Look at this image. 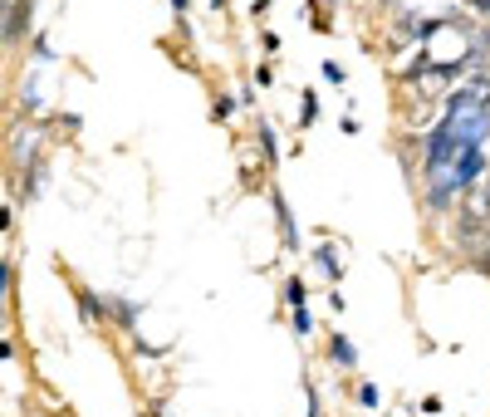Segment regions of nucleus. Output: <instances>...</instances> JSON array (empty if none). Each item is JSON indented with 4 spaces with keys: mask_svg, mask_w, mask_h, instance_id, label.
<instances>
[{
    "mask_svg": "<svg viewBox=\"0 0 490 417\" xmlns=\"http://www.w3.org/2000/svg\"><path fill=\"white\" fill-rule=\"evenodd\" d=\"M485 133H490V113L480 108L476 94L451 99L446 123L432 133V153H426V172H432V201L441 206L446 197H456L466 182H476L485 167Z\"/></svg>",
    "mask_w": 490,
    "mask_h": 417,
    "instance_id": "obj_1",
    "label": "nucleus"
},
{
    "mask_svg": "<svg viewBox=\"0 0 490 417\" xmlns=\"http://www.w3.org/2000/svg\"><path fill=\"white\" fill-rule=\"evenodd\" d=\"M333 359H339V364H344V368H348V364H353V359H358V353H353V344H348V339H344V334H333Z\"/></svg>",
    "mask_w": 490,
    "mask_h": 417,
    "instance_id": "obj_2",
    "label": "nucleus"
},
{
    "mask_svg": "<svg viewBox=\"0 0 490 417\" xmlns=\"http://www.w3.org/2000/svg\"><path fill=\"white\" fill-rule=\"evenodd\" d=\"M319 260H324L328 280H339V255H333V246H319Z\"/></svg>",
    "mask_w": 490,
    "mask_h": 417,
    "instance_id": "obj_3",
    "label": "nucleus"
},
{
    "mask_svg": "<svg viewBox=\"0 0 490 417\" xmlns=\"http://www.w3.org/2000/svg\"><path fill=\"white\" fill-rule=\"evenodd\" d=\"M358 403H363V407H378V403H383L378 383H363V388H358Z\"/></svg>",
    "mask_w": 490,
    "mask_h": 417,
    "instance_id": "obj_4",
    "label": "nucleus"
},
{
    "mask_svg": "<svg viewBox=\"0 0 490 417\" xmlns=\"http://www.w3.org/2000/svg\"><path fill=\"white\" fill-rule=\"evenodd\" d=\"M314 118H319V99L304 94V118H299V123H314Z\"/></svg>",
    "mask_w": 490,
    "mask_h": 417,
    "instance_id": "obj_5",
    "label": "nucleus"
},
{
    "mask_svg": "<svg viewBox=\"0 0 490 417\" xmlns=\"http://www.w3.org/2000/svg\"><path fill=\"white\" fill-rule=\"evenodd\" d=\"M324 79H328V84H344V64H333V59H328V64H324Z\"/></svg>",
    "mask_w": 490,
    "mask_h": 417,
    "instance_id": "obj_6",
    "label": "nucleus"
},
{
    "mask_svg": "<svg viewBox=\"0 0 490 417\" xmlns=\"http://www.w3.org/2000/svg\"><path fill=\"white\" fill-rule=\"evenodd\" d=\"M187 5H192V0H172V10H177V15H181V10H187Z\"/></svg>",
    "mask_w": 490,
    "mask_h": 417,
    "instance_id": "obj_7",
    "label": "nucleus"
},
{
    "mask_svg": "<svg viewBox=\"0 0 490 417\" xmlns=\"http://www.w3.org/2000/svg\"><path fill=\"white\" fill-rule=\"evenodd\" d=\"M211 5H216V10H221V5H226V0H211Z\"/></svg>",
    "mask_w": 490,
    "mask_h": 417,
    "instance_id": "obj_8",
    "label": "nucleus"
}]
</instances>
